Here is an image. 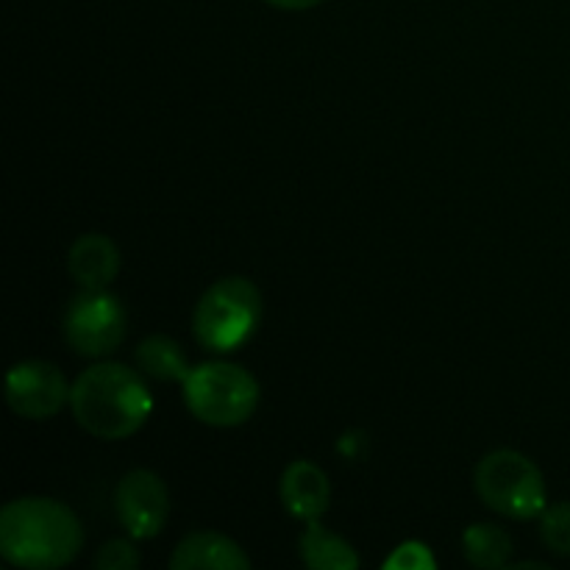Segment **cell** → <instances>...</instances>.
Instances as JSON below:
<instances>
[{"label": "cell", "instance_id": "1", "mask_svg": "<svg viewBox=\"0 0 570 570\" xmlns=\"http://www.w3.org/2000/svg\"><path fill=\"white\" fill-rule=\"evenodd\" d=\"M83 529L76 512L56 499L28 495L0 512V554L17 568H61L81 554Z\"/></svg>", "mask_w": 570, "mask_h": 570}, {"label": "cell", "instance_id": "2", "mask_svg": "<svg viewBox=\"0 0 570 570\" xmlns=\"http://www.w3.org/2000/svg\"><path fill=\"white\" fill-rule=\"evenodd\" d=\"M70 410L95 438L126 440L139 432L150 417L154 395L142 373L120 362H98L72 384Z\"/></svg>", "mask_w": 570, "mask_h": 570}, {"label": "cell", "instance_id": "3", "mask_svg": "<svg viewBox=\"0 0 570 570\" xmlns=\"http://www.w3.org/2000/svg\"><path fill=\"white\" fill-rule=\"evenodd\" d=\"M262 312V293L250 278H220L200 295L195 306V340L217 354L243 348L259 328Z\"/></svg>", "mask_w": 570, "mask_h": 570}, {"label": "cell", "instance_id": "4", "mask_svg": "<svg viewBox=\"0 0 570 570\" xmlns=\"http://www.w3.org/2000/svg\"><path fill=\"white\" fill-rule=\"evenodd\" d=\"M187 410L209 426H239L259 404V382L232 362H204L181 382Z\"/></svg>", "mask_w": 570, "mask_h": 570}, {"label": "cell", "instance_id": "5", "mask_svg": "<svg viewBox=\"0 0 570 570\" xmlns=\"http://www.w3.org/2000/svg\"><path fill=\"white\" fill-rule=\"evenodd\" d=\"M476 493L504 518L532 521L546 512V482L540 468L521 451L499 449L476 468Z\"/></svg>", "mask_w": 570, "mask_h": 570}, {"label": "cell", "instance_id": "6", "mask_svg": "<svg viewBox=\"0 0 570 570\" xmlns=\"http://www.w3.org/2000/svg\"><path fill=\"white\" fill-rule=\"evenodd\" d=\"M126 323V309L109 289H81L67 304L65 337L76 354L104 360L122 345Z\"/></svg>", "mask_w": 570, "mask_h": 570}, {"label": "cell", "instance_id": "7", "mask_svg": "<svg viewBox=\"0 0 570 570\" xmlns=\"http://www.w3.org/2000/svg\"><path fill=\"white\" fill-rule=\"evenodd\" d=\"M72 387L65 373L45 360L17 362L6 376V399L20 417L28 421H50L70 401Z\"/></svg>", "mask_w": 570, "mask_h": 570}, {"label": "cell", "instance_id": "8", "mask_svg": "<svg viewBox=\"0 0 570 570\" xmlns=\"http://www.w3.org/2000/svg\"><path fill=\"white\" fill-rule=\"evenodd\" d=\"M117 518L134 540H150L165 529L170 515V495L154 471H128L115 493Z\"/></svg>", "mask_w": 570, "mask_h": 570}, {"label": "cell", "instance_id": "9", "mask_svg": "<svg viewBox=\"0 0 570 570\" xmlns=\"http://www.w3.org/2000/svg\"><path fill=\"white\" fill-rule=\"evenodd\" d=\"M282 501L284 510L293 518H298V521H317L328 510L332 484H328V476L321 468L306 460H298L284 471Z\"/></svg>", "mask_w": 570, "mask_h": 570}, {"label": "cell", "instance_id": "10", "mask_svg": "<svg viewBox=\"0 0 570 570\" xmlns=\"http://www.w3.org/2000/svg\"><path fill=\"white\" fill-rule=\"evenodd\" d=\"M67 271L81 289H109L120 271V250L104 234H83L70 245Z\"/></svg>", "mask_w": 570, "mask_h": 570}, {"label": "cell", "instance_id": "11", "mask_svg": "<svg viewBox=\"0 0 570 570\" xmlns=\"http://www.w3.org/2000/svg\"><path fill=\"white\" fill-rule=\"evenodd\" d=\"M250 560L232 538L220 532H193L176 546L170 557L173 570L215 568V570H243Z\"/></svg>", "mask_w": 570, "mask_h": 570}, {"label": "cell", "instance_id": "12", "mask_svg": "<svg viewBox=\"0 0 570 570\" xmlns=\"http://www.w3.org/2000/svg\"><path fill=\"white\" fill-rule=\"evenodd\" d=\"M301 557L315 570H351L360 566L354 546L340 534L328 532L317 521H306L304 534H301Z\"/></svg>", "mask_w": 570, "mask_h": 570}, {"label": "cell", "instance_id": "13", "mask_svg": "<svg viewBox=\"0 0 570 570\" xmlns=\"http://www.w3.org/2000/svg\"><path fill=\"white\" fill-rule=\"evenodd\" d=\"M134 362H137L139 373L156 382H184L189 376V362L184 356L181 345L176 340L165 337V334H150L134 351Z\"/></svg>", "mask_w": 570, "mask_h": 570}, {"label": "cell", "instance_id": "14", "mask_svg": "<svg viewBox=\"0 0 570 570\" xmlns=\"http://www.w3.org/2000/svg\"><path fill=\"white\" fill-rule=\"evenodd\" d=\"M462 549L471 566L504 568L512 557V538L495 523H473L462 534Z\"/></svg>", "mask_w": 570, "mask_h": 570}, {"label": "cell", "instance_id": "15", "mask_svg": "<svg viewBox=\"0 0 570 570\" xmlns=\"http://www.w3.org/2000/svg\"><path fill=\"white\" fill-rule=\"evenodd\" d=\"M540 534L554 554L570 557V501L546 507L540 515Z\"/></svg>", "mask_w": 570, "mask_h": 570}, {"label": "cell", "instance_id": "16", "mask_svg": "<svg viewBox=\"0 0 570 570\" xmlns=\"http://www.w3.org/2000/svg\"><path fill=\"white\" fill-rule=\"evenodd\" d=\"M384 568L387 570H434L438 568V562H434L429 546L410 540V543H401L399 549H395L393 554L384 560Z\"/></svg>", "mask_w": 570, "mask_h": 570}, {"label": "cell", "instance_id": "17", "mask_svg": "<svg viewBox=\"0 0 570 570\" xmlns=\"http://www.w3.org/2000/svg\"><path fill=\"white\" fill-rule=\"evenodd\" d=\"M139 566V551L128 540H109L100 546L95 554V568L98 570H134Z\"/></svg>", "mask_w": 570, "mask_h": 570}, {"label": "cell", "instance_id": "18", "mask_svg": "<svg viewBox=\"0 0 570 570\" xmlns=\"http://www.w3.org/2000/svg\"><path fill=\"white\" fill-rule=\"evenodd\" d=\"M265 3L276 6V9H289V11H301V9H312V6L323 3V0H265Z\"/></svg>", "mask_w": 570, "mask_h": 570}]
</instances>
